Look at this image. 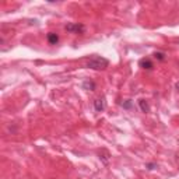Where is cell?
<instances>
[{
  "instance_id": "obj_1",
  "label": "cell",
  "mask_w": 179,
  "mask_h": 179,
  "mask_svg": "<svg viewBox=\"0 0 179 179\" xmlns=\"http://www.w3.org/2000/svg\"><path fill=\"white\" fill-rule=\"evenodd\" d=\"M108 66H109V60L102 57V56H92L85 63V67L92 70H105Z\"/></svg>"
},
{
  "instance_id": "obj_2",
  "label": "cell",
  "mask_w": 179,
  "mask_h": 179,
  "mask_svg": "<svg viewBox=\"0 0 179 179\" xmlns=\"http://www.w3.org/2000/svg\"><path fill=\"white\" fill-rule=\"evenodd\" d=\"M84 30H85L84 25L78 24V22H70V24L66 25V31L67 32H71V34H83Z\"/></svg>"
},
{
  "instance_id": "obj_3",
  "label": "cell",
  "mask_w": 179,
  "mask_h": 179,
  "mask_svg": "<svg viewBox=\"0 0 179 179\" xmlns=\"http://www.w3.org/2000/svg\"><path fill=\"white\" fill-rule=\"evenodd\" d=\"M94 108L97 112H102L103 109H105V98H97V99L94 101Z\"/></svg>"
},
{
  "instance_id": "obj_4",
  "label": "cell",
  "mask_w": 179,
  "mask_h": 179,
  "mask_svg": "<svg viewBox=\"0 0 179 179\" xmlns=\"http://www.w3.org/2000/svg\"><path fill=\"white\" fill-rule=\"evenodd\" d=\"M140 67H143V69H145V70H151L154 67V64L150 59H141V60H140Z\"/></svg>"
},
{
  "instance_id": "obj_5",
  "label": "cell",
  "mask_w": 179,
  "mask_h": 179,
  "mask_svg": "<svg viewBox=\"0 0 179 179\" xmlns=\"http://www.w3.org/2000/svg\"><path fill=\"white\" fill-rule=\"evenodd\" d=\"M81 85H83L84 90H90V91H94L95 90V83L92 80H84Z\"/></svg>"
},
{
  "instance_id": "obj_6",
  "label": "cell",
  "mask_w": 179,
  "mask_h": 179,
  "mask_svg": "<svg viewBox=\"0 0 179 179\" xmlns=\"http://www.w3.org/2000/svg\"><path fill=\"white\" fill-rule=\"evenodd\" d=\"M48 42H49L50 45H56L59 42V35L55 32H49L48 34Z\"/></svg>"
},
{
  "instance_id": "obj_7",
  "label": "cell",
  "mask_w": 179,
  "mask_h": 179,
  "mask_svg": "<svg viewBox=\"0 0 179 179\" xmlns=\"http://www.w3.org/2000/svg\"><path fill=\"white\" fill-rule=\"evenodd\" d=\"M139 105H140V109H141L143 112H148V111H150V106H148V103L145 102L144 99H140L139 101Z\"/></svg>"
},
{
  "instance_id": "obj_8",
  "label": "cell",
  "mask_w": 179,
  "mask_h": 179,
  "mask_svg": "<svg viewBox=\"0 0 179 179\" xmlns=\"http://www.w3.org/2000/svg\"><path fill=\"white\" fill-rule=\"evenodd\" d=\"M154 57H155L157 60L162 62V60H165V53H162V52H155V53H154Z\"/></svg>"
},
{
  "instance_id": "obj_9",
  "label": "cell",
  "mask_w": 179,
  "mask_h": 179,
  "mask_svg": "<svg viewBox=\"0 0 179 179\" xmlns=\"http://www.w3.org/2000/svg\"><path fill=\"white\" fill-rule=\"evenodd\" d=\"M99 159H102V162H103V164H108V159H109V154L106 153V151H105V154H103V155H101V154H99Z\"/></svg>"
},
{
  "instance_id": "obj_10",
  "label": "cell",
  "mask_w": 179,
  "mask_h": 179,
  "mask_svg": "<svg viewBox=\"0 0 179 179\" xmlns=\"http://www.w3.org/2000/svg\"><path fill=\"white\" fill-rule=\"evenodd\" d=\"M122 106H123V108H126V109H130V108H131V102H130V99L125 101V102L122 103Z\"/></svg>"
},
{
  "instance_id": "obj_11",
  "label": "cell",
  "mask_w": 179,
  "mask_h": 179,
  "mask_svg": "<svg viewBox=\"0 0 179 179\" xmlns=\"http://www.w3.org/2000/svg\"><path fill=\"white\" fill-rule=\"evenodd\" d=\"M154 167H157V165H155V164H148V165H147L148 169H154Z\"/></svg>"
}]
</instances>
